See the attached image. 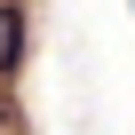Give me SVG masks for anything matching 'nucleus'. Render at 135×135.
Instances as JSON below:
<instances>
[{
	"instance_id": "obj_1",
	"label": "nucleus",
	"mask_w": 135,
	"mask_h": 135,
	"mask_svg": "<svg viewBox=\"0 0 135 135\" xmlns=\"http://www.w3.org/2000/svg\"><path fill=\"white\" fill-rule=\"evenodd\" d=\"M16 64H24V8H16V0H0V80H8Z\"/></svg>"
},
{
	"instance_id": "obj_2",
	"label": "nucleus",
	"mask_w": 135,
	"mask_h": 135,
	"mask_svg": "<svg viewBox=\"0 0 135 135\" xmlns=\"http://www.w3.org/2000/svg\"><path fill=\"white\" fill-rule=\"evenodd\" d=\"M0 135H8V103H0Z\"/></svg>"
},
{
	"instance_id": "obj_3",
	"label": "nucleus",
	"mask_w": 135,
	"mask_h": 135,
	"mask_svg": "<svg viewBox=\"0 0 135 135\" xmlns=\"http://www.w3.org/2000/svg\"><path fill=\"white\" fill-rule=\"evenodd\" d=\"M127 8H135V0H127Z\"/></svg>"
}]
</instances>
